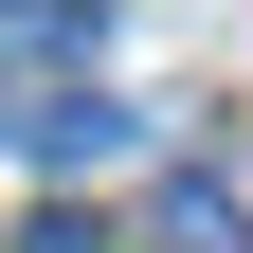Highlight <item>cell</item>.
Returning <instances> with one entry per match:
<instances>
[{
    "label": "cell",
    "instance_id": "cell-2",
    "mask_svg": "<svg viewBox=\"0 0 253 253\" xmlns=\"http://www.w3.org/2000/svg\"><path fill=\"white\" fill-rule=\"evenodd\" d=\"M0 73H73L90 90V0H0Z\"/></svg>",
    "mask_w": 253,
    "mask_h": 253
},
{
    "label": "cell",
    "instance_id": "cell-4",
    "mask_svg": "<svg viewBox=\"0 0 253 253\" xmlns=\"http://www.w3.org/2000/svg\"><path fill=\"white\" fill-rule=\"evenodd\" d=\"M18 253H126V235H109V217H37Z\"/></svg>",
    "mask_w": 253,
    "mask_h": 253
},
{
    "label": "cell",
    "instance_id": "cell-3",
    "mask_svg": "<svg viewBox=\"0 0 253 253\" xmlns=\"http://www.w3.org/2000/svg\"><path fill=\"white\" fill-rule=\"evenodd\" d=\"M163 253H253V217H235L217 163H163Z\"/></svg>",
    "mask_w": 253,
    "mask_h": 253
},
{
    "label": "cell",
    "instance_id": "cell-1",
    "mask_svg": "<svg viewBox=\"0 0 253 253\" xmlns=\"http://www.w3.org/2000/svg\"><path fill=\"white\" fill-rule=\"evenodd\" d=\"M18 145H37L54 181H90V163H145V109H126V90H54V109H18Z\"/></svg>",
    "mask_w": 253,
    "mask_h": 253
}]
</instances>
